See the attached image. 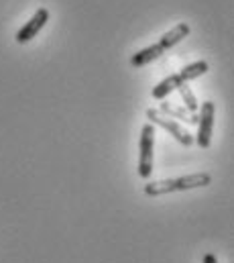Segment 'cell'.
Instances as JSON below:
<instances>
[{"instance_id": "cell-1", "label": "cell", "mask_w": 234, "mask_h": 263, "mask_svg": "<svg viewBox=\"0 0 234 263\" xmlns=\"http://www.w3.org/2000/svg\"><path fill=\"white\" fill-rule=\"evenodd\" d=\"M212 182V176L206 172L200 174H189V176H181L173 180H157V182H149L145 184V194L147 196H163V194H171V192H181V190H193V188H204Z\"/></svg>"}, {"instance_id": "cell-2", "label": "cell", "mask_w": 234, "mask_h": 263, "mask_svg": "<svg viewBox=\"0 0 234 263\" xmlns=\"http://www.w3.org/2000/svg\"><path fill=\"white\" fill-rule=\"evenodd\" d=\"M153 149H155V125L147 123L141 131V155H139V176L143 180L151 178L153 172Z\"/></svg>"}, {"instance_id": "cell-3", "label": "cell", "mask_w": 234, "mask_h": 263, "mask_svg": "<svg viewBox=\"0 0 234 263\" xmlns=\"http://www.w3.org/2000/svg\"><path fill=\"white\" fill-rule=\"evenodd\" d=\"M147 119H149V123L151 125H157V127H161V129H165V131L169 133V135H173L177 141L181 143V145H185V147H189L191 143H193V137L189 135V133L185 131L181 125H177L176 121H171V119H167L165 115H161L159 110H155V108H149L147 110Z\"/></svg>"}, {"instance_id": "cell-4", "label": "cell", "mask_w": 234, "mask_h": 263, "mask_svg": "<svg viewBox=\"0 0 234 263\" xmlns=\"http://www.w3.org/2000/svg\"><path fill=\"white\" fill-rule=\"evenodd\" d=\"M214 119H216V106L214 102H204L202 104V110H200V133L196 137V143L202 147V149H208L210 147V141H212V131H214Z\"/></svg>"}, {"instance_id": "cell-5", "label": "cell", "mask_w": 234, "mask_h": 263, "mask_svg": "<svg viewBox=\"0 0 234 263\" xmlns=\"http://www.w3.org/2000/svg\"><path fill=\"white\" fill-rule=\"evenodd\" d=\"M47 21H49V10H47V8H39V10L31 16V21H27V25L16 31L14 41H16V43H29V41H31L33 37H37V33L47 25Z\"/></svg>"}, {"instance_id": "cell-6", "label": "cell", "mask_w": 234, "mask_h": 263, "mask_svg": "<svg viewBox=\"0 0 234 263\" xmlns=\"http://www.w3.org/2000/svg\"><path fill=\"white\" fill-rule=\"evenodd\" d=\"M163 53H165V51H163V47H161L159 43L149 45V47H145V49L136 51V53L130 58V66L143 67V66H147V64H151V62H155V60H159Z\"/></svg>"}, {"instance_id": "cell-7", "label": "cell", "mask_w": 234, "mask_h": 263, "mask_svg": "<svg viewBox=\"0 0 234 263\" xmlns=\"http://www.w3.org/2000/svg\"><path fill=\"white\" fill-rule=\"evenodd\" d=\"M187 35H189V25H187V23H179V25H176L171 31H167V33L159 39V45L163 47V51H167V49H171L173 45H177L179 41H183Z\"/></svg>"}, {"instance_id": "cell-8", "label": "cell", "mask_w": 234, "mask_h": 263, "mask_svg": "<svg viewBox=\"0 0 234 263\" xmlns=\"http://www.w3.org/2000/svg\"><path fill=\"white\" fill-rule=\"evenodd\" d=\"M161 115H167V119H179V121H183V123H187V125H198V121H200V117L198 115H191V112H187L183 106L179 108V106H173L171 102H161V110H159Z\"/></svg>"}, {"instance_id": "cell-9", "label": "cell", "mask_w": 234, "mask_h": 263, "mask_svg": "<svg viewBox=\"0 0 234 263\" xmlns=\"http://www.w3.org/2000/svg\"><path fill=\"white\" fill-rule=\"evenodd\" d=\"M179 84H181V78H179L177 73L167 76L165 80H161V82L153 88V98H155V100H163V98H167L173 90H177Z\"/></svg>"}, {"instance_id": "cell-10", "label": "cell", "mask_w": 234, "mask_h": 263, "mask_svg": "<svg viewBox=\"0 0 234 263\" xmlns=\"http://www.w3.org/2000/svg\"><path fill=\"white\" fill-rule=\"evenodd\" d=\"M177 92H179V96H181V100H183L185 110H187V112H191V115H196V112L200 110V104H198V100H196V96H193L191 88H189L185 82H181V84L177 86Z\"/></svg>"}, {"instance_id": "cell-11", "label": "cell", "mask_w": 234, "mask_h": 263, "mask_svg": "<svg viewBox=\"0 0 234 263\" xmlns=\"http://www.w3.org/2000/svg\"><path fill=\"white\" fill-rule=\"evenodd\" d=\"M208 71V64L206 62H193L189 66H185L177 76L181 78V82H187V80H193V78H200Z\"/></svg>"}, {"instance_id": "cell-12", "label": "cell", "mask_w": 234, "mask_h": 263, "mask_svg": "<svg viewBox=\"0 0 234 263\" xmlns=\"http://www.w3.org/2000/svg\"><path fill=\"white\" fill-rule=\"evenodd\" d=\"M204 263H218V259H216L214 253H206V255H204Z\"/></svg>"}]
</instances>
